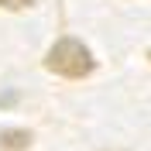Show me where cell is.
<instances>
[{
	"instance_id": "3",
	"label": "cell",
	"mask_w": 151,
	"mask_h": 151,
	"mask_svg": "<svg viewBox=\"0 0 151 151\" xmlns=\"http://www.w3.org/2000/svg\"><path fill=\"white\" fill-rule=\"evenodd\" d=\"M0 7L4 10H24V7H31V0H0Z\"/></svg>"
},
{
	"instance_id": "1",
	"label": "cell",
	"mask_w": 151,
	"mask_h": 151,
	"mask_svg": "<svg viewBox=\"0 0 151 151\" xmlns=\"http://www.w3.org/2000/svg\"><path fill=\"white\" fill-rule=\"evenodd\" d=\"M45 65L52 69L55 76L83 79V76L93 72V55H89V48H86L83 41H76V38H62V41H55V45L48 48Z\"/></svg>"
},
{
	"instance_id": "2",
	"label": "cell",
	"mask_w": 151,
	"mask_h": 151,
	"mask_svg": "<svg viewBox=\"0 0 151 151\" xmlns=\"http://www.w3.org/2000/svg\"><path fill=\"white\" fill-rule=\"evenodd\" d=\"M28 148H31V131H24V127L0 131V151H28Z\"/></svg>"
}]
</instances>
